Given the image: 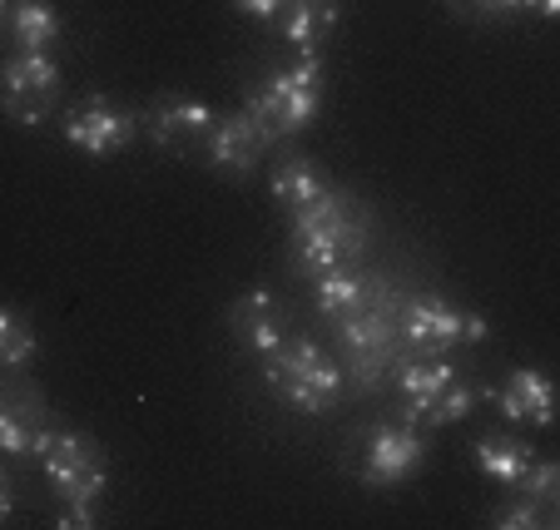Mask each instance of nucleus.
I'll return each mask as SVG.
<instances>
[{
    "label": "nucleus",
    "mask_w": 560,
    "mask_h": 530,
    "mask_svg": "<svg viewBox=\"0 0 560 530\" xmlns=\"http://www.w3.org/2000/svg\"><path fill=\"white\" fill-rule=\"evenodd\" d=\"M273 129L254 115V109H233V115H219L209 129V164L229 179H244V174L258 169V160L273 144Z\"/></svg>",
    "instance_id": "nucleus-10"
},
{
    "label": "nucleus",
    "mask_w": 560,
    "mask_h": 530,
    "mask_svg": "<svg viewBox=\"0 0 560 530\" xmlns=\"http://www.w3.org/2000/svg\"><path fill=\"white\" fill-rule=\"evenodd\" d=\"M244 15H254V21H278L283 15V0H233Z\"/></svg>",
    "instance_id": "nucleus-25"
},
{
    "label": "nucleus",
    "mask_w": 560,
    "mask_h": 530,
    "mask_svg": "<svg viewBox=\"0 0 560 530\" xmlns=\"http://www.w3.org/2000/svg\"><path fill=\"white\" fill-rule=\"evenodd\" d=\"M407 426H452L487 402V387L466 382L452 362H402L397 367Z\"/></svg>",
    "instance_id": "nucleus-3"
},
{
    "label": "nucleus",
    "mask_w": 560,
    "mask_h": 530,
    "mask_svg": "<svg viewBox=\"0 0 560 530\" xmlns=\"http://www.w3.org/2000/svg\"><path fill=\"white\" fill-rule=\"evenodd\" d=\"M516 491L530 500H540V506H560V467L546 457H530V467L521 471Z\"/></svg>",
    "instance_id": "nucleus-23"
},
{
    "label": "nucleus",
    "mask_w": 560,
    "mask_h": 530,
    "mask_svg": "<svg viewBox=\"0 0 560 530\" xmlns=\"http://www.w3.org/2000/svg\"><path fill=\"white\" fill-rule=\"evenodd\" d=\"M530 457H536V446H526L521 436H487V441L471 446V461L481 467V476L501 481V486H516Z\"/></svg>",
    "instance_id": "nucleus-17"
},
{
    "label": "nucleus",
    "mask_w": 560,
    "mask_h": 530,
    "mask_svg": "<svg viewBox=\"0 0 560 530\" xmlns=\"http://www.w3.org/2000/svg\"><path fill=\"white\" fill-rule=\"evenodd\" d=\"M323 189H328V184L317 179V169L307 160H298V154H288V160L273 169V199L288 203V209H303V203H313Z\"/></svg>",
    "instance_id": "nucleus-19"
},
{
    "label": "nucleus",
    "mask_w": 560,
    "mask_h": 530,
    "mask_svg": "<svg viewBox=\"0 0 560 530\" xmlns=\"http://www.w3.org/2000/svg\"><path fill=\"white\" fill-rule=\"evenodd\" d=\"M40 467H45V476H50V491L65 506L95 510V500L105 496V486H109V467L85 432H55L50 446L40 451Z\"/></svg>",
    "instance_id": "nucleus-6"
},
{
    "label": "nucleus",
    "mask_w": 560,
    "mask_h": 530,
    "mask_svg": "<svg viewBox=\"0 0 560 530\" xmlns=\"http://www.w3.org/2000/svg\"><path fill=\"white\" fill-rule=\"evenodd\" d=\"M60 99V64L50 50H21L0 64V109L15 125H40Z\"/></svg>",
    "instance_id": "nucleus-7"
},
{
    "label": "nucleus",
    "mask_w": 560,
    "mask_h": 530,
    "mask_svg": "<svg viewBox=\"0 0 560 530\" xmlns=\"http://www.w3.org/2000/svg\"><path fill=\"white\" fill-rule=\"evenodd\" d=\"M338 338L352 357H368V362H387L397 352V313L392 308H368V297H362L358 308L338 313Z\"/></svg>",
    "instance_id": "nucleus-14"
},
{
    "label": "nucleus",
    "mask_w": 560,
    "mask_h": 530,
    "mask_svg": "<svg viewBox=\"0 0 560 530\" xmlns=\"http://www.w3.org/2000/svg\"><path fill=\"white\" fill-rule=\"evenodd\" d=\"M491 526L497 530H540V526H556V506H540L530 496H516V500H501L491 510Z\"/></svg>",
    "instance_id": "nucleus-22"
},
{
    "label": "nucleus",
    "mask_w": 560,
    "mask_h": 530,
    "mask_svg": "<svg viewBox=\"0 0 560 530\" xmlns=\"http://www.w3.org/2000/svg\"><path fill=\"white\" fill-rule=\"evenodd\" d=\"M317 105H323V60H317V55H303L298 64L273 70L264 80V90L248 99V109H254L278 139L303 134V129L313 125Z\"/></svg>",
    "instance_id": "nucleus-4"
},
{
    "label": "nucleus",
    "mask_w": 560,
    "mask_h": 530,
    "mask_svg": "<svg viewBox=\"0 0 560 530\" xmlns=\"http://www.w3.org/2000/svg\"><path fill=\"white\" fill-rule=\"evenodd\" d=\"M283 40L293 45L298 55H317V45L332 35L338 25V0H283Z\"/></svg>",
    "instance_id": "nucleus-16"
},
{
    "label": "nucleus",
    "mask_w": 560,
    "mask_h": 530,
    "mask_svg": "<svg viewBox=\"0 0 560 530\" xmlns=\"http://www.w3.org/2000/svg\"><path fill=\"white\" fill-rule=\"evenodd\" d=\"M427 461V436H417V426L407 422H382L368 432V451H362L358 476L368 486H402L422 471Z\"/></svg>",
    "instance_id": "nucleus-9"
},
{
    "label": "nucleus",
    "mask_w": 560,
    "mask_h": 530,
    "mask_svg": "<svg viewBox=\"0 0 560 530\" xmlns=\"http://www.w3.org/2000/svg\"><path fill=\"white\" fill-rule=\"evenodd\" d=\"M0 15H5V0H0Z\"/></svg>",
    "instance_id": "nucleus-29"
},
{
    "label": "nucleus",
    "mask_w": 560,
    "mask_h": 530,
    "mask_svg": "<svg viewBox=\"0 0 560 530\" xmlns=\"http://www.w3.org/2000/svg\"><path fill=\"white\" fill-rule=\"evenodd\" d=\"M50 407H45L40 387L11 377L0 382V457L11 461H40V451L50 446Z\"/></svg>",
    "instance_id": "nucleus-8"
},
{
    "label": "nucleus",
    "mask_w": 560,
    "mask_h": 530,
    "mask_svg": "<svg viewBox=\"0 0 560 530\" xmlns=\"http://www.w3.org/2000/svg\"><path fill=\"white\" fill-rule=\"evenodd\" d=\"M362 297H368V283H362L358 273H348V268H332V273H317L313 278V303L328 313V318L358 308Z\"/></svg>",
    "instance_id": "nucleus-20"
},
{
    "label": "nucleus",
    "mask_w": 560,
    "mask_h": 530,
    "mask_svg": "<svg viewBox=\"0 0 560 530\" xmlns=\"http://www.w3.org/2000/svg\"><path fill=\"white\" fill-rule=\"evenodd\" d=\"M11 35L21 50H50V45L60 40V11H55L50 0H15Z\"/></svg>",
    "instance_id": "nucleus-18"
},
{
    "label": "nucleus",
    "mask_w": 560,
    "mask_h": 530,
    "mask_svg": "<svg viewBox=\"0 0 560 530\" xmlns=\"http://www.w3.org/2000/svg\"><path fill=\"white\" fill-rule=\"evenodd\" d=\"M135 129H139V119L129 115V109L109 105L105 95L85 99V105H74L70 115H65V139H70L80 154H90V160H109V154L129 149Z\"/></svg>",
    "instance_id": "nucleus-11"
},
{
    "label": "nucleus",
    "mask_w": 560,
    "mask_h": 530,
    "mask_svg": "<svg viewBox=\"0 0 560 530\" xmlns=\"http://www.w3.org/2000/svg\"><path fill=\"white\" fill-rule=\"evenodd\" d=\"M397 338H407L412 352H452L462 342H487L491 338V322L481 313H466L446 297H407L397 308Z\"/></svg>",
    "instance_id": "nucleus-5"
},
{
    "label": "nucleus",
    "mask_w": 560,
    "mask_h": 530,
    "mask_svg": "<svg viewBox=\"0 0 560 530\" xmlns=\"http://www.w3.org/2000/svg\"><path fill=\"white\" fill-rule=\"evenodd\" d=\"M487 402H497L501 416L516 422V426H536V432H546V426L556 422V387H550V377L536 372V367L506 372V382L501 387H487Z\"/></svg>",
    "instance_id": "nucleus-12"
},
{
    "label": "nucleus",
    "mask_w": 560,
    "mask_h": 530,
    "mask_svg": "<svg viewBox=\"0 0 560 530\" xmlns=\"http://www.w3.org/2000/svg\"><path fill=\"white\" fill-rule=\"evenodd\" d=\"M471 15H481V21H501V15L521 11V0H462Z\"/></svg>",
    "instance_id": "nucleus-24"
},
{
    "label": "nucleus",
    "mask_w": 560,
    "mask_h": 530,
    "mask_svg": "<svg viewBox=\"0 0 560 530\" xmlns=\"http://www.w3.org/2000/svg\"><path fill=\"white\" fill-rule=\"evenodd\" d=\"M213 109L199 105V99H170L149 115V134H154L159 149L170 154H194L199 144H209V129H213Z\"/></svg>",
    "instance_id": "nucleus-15"
},
{
    "label": "nucleus",
    "mask_w": 560,
    "mask_h": 530,
    "mask_svg": "<svg viewBox=\"0 0 560 530\" xmlns=\"http://www.w3.org/2000/svg\"><path fill=\"white\" fill-rule=\"evenodd\" d=\"M229 332L244 342L254 357H264V352H273L278 342L288 338V318H283V308H278V297L268 293V287H254V293H244L229 308Z\"/></svg>",
    "instance_id": "nucleus-13"
},
{
    "label": "nucleus",
    "mask_w": 560,
    "mask_h": 530,
    "mask_svg": "<svg viewBox=\"0 0 560 530\" xmlns=\"http://www.w3.org/2000/svg\"><path fill=\"white\" fill-rule=\"evenodd\" d=\"M362 248H368V223L338 189H323L313 203L293 209V254L313 278L348 268V258H358Z\"/></svg>",
    "instance_id": "nucleus-2"
},
{
    "label": "nucleus",
    "mask_w": 560,
    "mask_h": 530,
    "mask_svg": "<svg viewBox=\"0 0 560 530\" xmlns=\"http://www.w3.org/2000/svg\"><path fill=\"white\" fill-rule=\"evenodd\" d=\"M258 362H264V382L273 387V397L293 412L323 416L342 402V367L313 338H283Z\"/></svg>",
    "instance_id": "nucleus-1"
},
{
    "label": "nucleus",
    "mask_w": 560,
    "mask_h": 530,
    "mask_svg": "<svg viewBox=\"0 0 560 530\" xmlns=\"http://www.w3.org/2000/svg\"><path fill=\"white\" fill-rule=\"evenodd\" d=\"M55 526H60V530H80V526H100V516H95V510H80V506H65V516L60 520H55Z\"/></svg>",
    "instance_id": "nucleus-26"
},
{
    "label": "nucleus",
    "mask_w": 560,
    "mask_h": 530,
    "mask_svg": "<svg viewBox=\"0 0 560 530\" xmlns=\"http://www.w3.org/2000/svg\"><path fill=\"white\" fill-rule=\"evenodd\" d=\"M31 357H35V332H31V322H25L21 313L0 308V367H15V372H21Z\"/></svg>",
    "instance_id": "nucleus-21"
},
{
    "label": "nucleus",
    "mask_w": 560,
    "mask_h": 530,
    "mask_svg": "<svg viewBox=\"0 0 560 530\" xmlns=\"http://www.w3.org/2000/svg\"><path fill=\"white\" fill-rule=\"evenodd\" d=\"M521 11H536L540 21H556V15H560V0H521Z\"/></svg>",
    "instance_id": "nucleus-28"
},
{
    "label": "nucleus",
    "mask_w": 560,
    "mask_h": 530,
    "mask_svg": "<svg viewBox=\"0 0 560 530\" xmlns=\"http://www.w3.org/2000/svg\"><path fill=\"white\" fill-rule=\"evenodd\" d=\"M11 506H15V491H11V476H5V467H0V526L11 520Z\"/></svg>",
    "instance_id": "nucleus-27"
}]
</instances>
